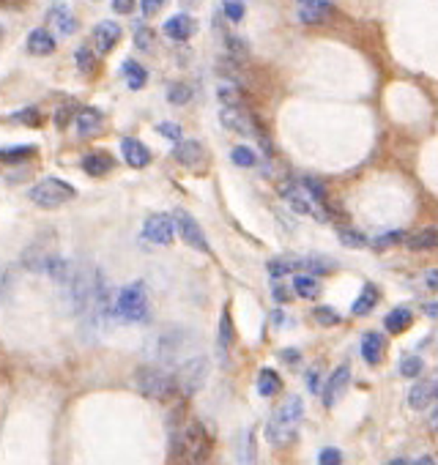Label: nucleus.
<instances>
[{"instance_id":"29","label":"nucleus","mask_w":438,"mask_h":465,"mask_svg":"<svg viewBox=\"0 0 438 465\" xmlns=\"http://www.w3.org/2000/svg\"><path fill=\"white\" fill-rule=\"evenodd\" d=\"M378 288H373V285H367L361 295L354 301V315H367V312H373L375 310V304H378Z\"/></svg>"},{"instance_id":"35","label":"nucleus","mask_w":438,"mask_h":465,"mask_svg":"<svg viewBox=\"0 0 438 465\" xmlns=\"http://www.w3.org/2000/svg\"><path fill=\"white\" fill-rule=\"evenodd\" d=\"M189 98H192V88H189V85H183V82L173 85V88L167 91V101H170V104H176V107L189 104Z\"/></svg>"},{"instance_id":"47","label":"nucleus","mask_w":438,"mask_h":465,"mask_svg":"<svg viewBox=\"0 0 438 465\" xmlns=\"http://www.w3.org/2000/svg\"><path fill=\"white\" fill-rule=\"evenodd\" d=\"M307 389L309 392H318L321 389V369L318 367H312L307 372Z\"/></svg>"},{"instance_id":"18","label":"nucleus","mask_w":438,"mask_h":465,"mask_svg":"<svg viewBox=\"0 0 438 465\" xmlns=\"http://www.w3.org/2000/svg\"><path fill=\"white\" fill-rule=\"evenodd\" d=\"M27 52L30 55H52L55 52V39H52L50 30H44V27H36V30H30V36H27Z\"/></svg>"},{"instance_id":"19","label":"nucleus","mask_w":438,"mask_h":465,"mask_svg":"<svg viewBox=\"0 0 438 465\" xmlns=\"http://www.w3.org/2000/svg\"><path fill=\"white\" fill-rule=\"evenodd\" d=\"M50 23L63 33V36H72L75 30H77V17L72 14V8L69 6H63V3H58V6H52L50 11Z\"/></svg>"},{"instance_id":"46","label":"nucleus","mask_w":438,"mask_h":465,"mask_svg":"<svg viewBox=\"0 0 438 465\" xmlns=\"http://www.w3.org/2000/svg\"><path fill=\"white\" fill-rule=\"evenodd\" d=\"M397 241H403V233H387V236L375 238V249H384V246H392L397 244Z\"/></svg>"},{"instance_id":"15","label":"nucleus","mask_w":438,"mask_h":465,"mask_svg":"<svg viewBox=\"0 0 438 465\" xmlns=\"http://www.w3.org/2000/svg\"><path fill=\"white\" fill-rule=\"evenodd\" d=\"M173 156L179 159L183 167H198V165H203L206 151H203V146H200L198 140H179V143H176V151H173Z\"/></svg>"},{"instance_id":"31","label":"nucleus","mask_w":438,"mask_h":465,"mask_svg":"<svg viewBox=\"0 0 438 465\" xmlns=\"http://www.w3.org/2000/svg\"><path fill=\"white\" fill-rule=\"evenodd\" d=\"M231 159L233 165H238V167H255L258 165V156H255V151L247 146H238L231 151Z\"/></svg>"},{"instance_id":"11","label":"nucleus","mask_w":438,"mask_h":465,"mask_svg":"<svg viewBox=\"0 0 438 465\" xmlns=\"http://www.w3.org/2000/svg\"><path fill=\"white\" fill-rule=\"evenodd\" d=\"M283 197L296 214H318V203L309 197V192L302 184H288L283 186Z\"/></svg>"},{"instance_id":"48","label":"nucleus","mask_w":438,"mask_h":465,"mask_svg":"<svg viewBox=\"0 0 438 465\" xmlns=\"http://www.w3.org/2000/svg\"><path fill=\"white\" fill-rule=\"evenodd\" d=\"M140 6H143V14L148 17V14H154L165 6V0H140Z\"/></svg>"},{"instance_id":"27","label":"nucleus","mask_w":438,"mask_h":465,"mask_svg":"<svg viewBox=\"0 0 438 465\" xmlns=\"http://www.w3.org/2000/svg\"><path fill=\"white\" fill-rule=\"evenodd\" d=\"M293 291L302 298H315V295H321V279L312 276V274H299L293 279Z\"/></svg>"},{"instance_id":"40","label":"nucleus","mask_w":438,"mask_h":465,"mask_svg":"<svg viewBox=\"0 0 438 465\" xmlns=\"http://www.w3.org/2000/svg\"><path fill=\"white\" fill-rule=\"evenodd\" d=\"M219 101L225 104V107H233V104H241V94H238V88H233V85H219Z\"/></svg>"},{"instance_id":"49","label":"nucleus","mask_w":438,"mask_h":465,"mask_svg":"<svg viewBox=\"0 0 438 465\" xmlns=\"http://www.w3.org/2000/svg\"><path fill=\"white\" fill-rule=\"evenodd\" d=\"M112 8L118 14H131L134 11V0H112Z\"/></svg>"},{"instance_id":"24","label":"nucleus","mask_w":438,"mask_h":465,"mask_svg":"<svg viewBox=\"0 0 438 465\" xmlns=\"http://www.w3.org/2000/svg\"><path fill=\"white\" fill-rule=\"evenodd\" d=\"M438 244V233L433 227H422L419 233H413L411 238H408V249L411 252H430V249H436Z\"/></svg>"},{"instance_id":"14","label":"nucleus","mask_w":438,"mask_h":465,"mask_svg":"<svg viewBox=\"0 0 438 465\" xmlns=\"http://www.w3.org/2000/svg\"><path fill=\"white\" fill-rule=\"evenodd\" d=\"M436 392H438L436 378L419 381L411 392H408V405H411L413 411H425V408H430V405L436 402Z\"/></svg>"},{"instance_id":"1","label":"nucleus","mask_w":438,"mask_h":465,"mask_svg":"<svg viewBox=\"0 0 438 465\" xmlns=\"http://www.w3.org/2000/svg\"><path fill=\"white\" fill-rule=\"evenodd\" d=\"M192 334L186 329H179V326H170V329H162L156 331L154 337L146 345V353L148 359H154L159 364H176L179 359H186L189 350H192Z\"/></svg>"},{"instance_id":"45","label":"nucleus","mask_w":438,"mask_h":465,"mask_svg":"<svg viewBox=\"0 0 438 465\" xmlns=\"http://www.w3.org/2000/svg\"><path fill=\"white\" fill-rule=\"evenodd\" d=\"M318 463L321 465H337V463H342V454H340L337 449H323V452L318 454Z\"/></svg>"},{"instance_id":"41","label":"nucleus","mask_w":438,"mask_h":465,"mask_svg":"<svg viewBox=\"0 0 438 465\" xmlns=\"http://www.w3.org/2000/svg\"><path fill=\"white\" fill-rule=\"evenodd\" d=\"M75 58H77V66L82 74L94 72V58H91V49L88 47H79L77 52H75Z\"/></svg>"},{"instance_id":"51","label":"nucleus","mask_w":438,"mask_h":465,"mask_svg":"<svg viewBox=\"0 0 438 465\" xmlns=\"http://www.w3.org/2000/svg\"><path fill=\"white\" fill-rule=\"evenodd\" d=\"M274 298H277V301H288V298H290V293H288V288H283V285H277V288H274Z\"/></svg>"},{"instance_id":"52","label":"nucleus","mask_w":438,"mask_h":465,"mask_svg":"<svg viewBox=\"0 0 438 465\" xmlns=\"http://www.w3.org/2000/svg\"><path fill=\"white\" fill-rule=\"evenodd\" d=\"M425 282H427V288H430V293H436V271H427V276H425Z\"/></svg>"},{"instance_id":"39","label":"nucleus","mask_w":438,"mask_h":465,"mask_svg":"<svg viewBox=\"0 0 438 465\" xmlns=\"http://www.w3.org/2000/svg\"><path fill=\"white\" fill-rule=\"evenodd\" d=\"M312 315H315V320L321 326H337L340 323V315H337V310H332V307H318Z\"/></svg>"},{"instance_id":"54","label":"nucleus","mask_w":438,"mask_h":465,"mask_svg":"<svg viewBox=\"0 0 438 465\" xmlns=\"http://www.w3.org/2000/svg\"><path fill=\"white\" fill-rule=\"evenodd\" d=\"M425 312H427V318H436L438 307H436V304H427V307H425Z\"/></svg>"},{"instance_id":"53","label":"nucleus","mask_w":438,"mask_h":465,"mask_svg":"<svg viewBox=\"0 0 438 465\" xmlns=\"http://www.w3.org/2000/svg\"><path fill=\"white\" fill-rule=\"evenodd\" d=\"M283 359L290 362V364H296V362H299V350H283Z\"/></svg>"},{"instance_id":"55","label":"nucleus","mask_w":438,"mask_h":465,"mask_svg":"<svg viewBox=\"0 0 438 465\" xmlns=\"http://www.w3.org/2000/svg\"><path fill=\"white\" fill-rule=\"evenodd\" d=\"M3 291H6V271L0 269V295H3Z\"/></svg>"},{"instance_id":"3","label":"nucleus","mask_w":438,"mask_h":465,"mask_svg":"<svg viewBox=\"0 0 438 465\" xmlns=\"http://www.w3.org/2000/svg\"><path fill=\"white\" fill-rule=\"evenodd\" d=\"M112 318L124 320V323H146L151 315V304H148V288L146 282H131L121 293L115 295L112 304Z\"/></svg>"},{"instance_id":"34","label":"nucleus","mask_w":438,"mask_h":465,"mask_svg":"<svg viewBox=\"0 0 438 465\" xmlns=\"http://www.w3.org/2000/svg\"><path fill=\"white\" fill-rule=\"evenodd\" d=\"M422 367H425V362L419 356H403L400 359V375L403 378H419Z\"/></svg>"},{"instance_id":"26","label":"nucleus","mask_w":438,"mask_h":465,"mask_svg":"<svg viewBox=\"0 0 438 465\" xmlns=\"http://www.w3.org/2000/svg\"><path fill=\"white\" fill-rule=\"evenodd\" d=\"M82 170L88 172V175H107V172L112 170V159L107 153H88L82 159Z\"/></svg>"},{"instance_id":"43","label":"nucleus","mask_w":438,"mask_h":465,"mask_svg":"<svg viewBox=\"0 0 438 465\" xmlns=\"http://www.w3.org/2000/svg\"><path fill=\"white\" fill-rule=\"evenodd\" d=\"M340 241L345 246H367V238L361 233H351V230H340Z\"/></svg>"},{"instance_id":"28","label":"nucleus","mask_w":438,"mask_h":465,"mask_svg":"<svg viewBox=\"0 0 438 465\" xmlns=\"http://www.w3.org/2000/svg\"><path fill=\"white\" fill-rule=\"evenodd\" d=\"M283 389V381H280V375L274 372L271 367L260 369L258 372V392L263 397H274V394Z\"/></svg>"},{"instance_id":"12","label":"nucleus","mask_w":438,"mask_h":465,"mask_svg":"<svg viewBox=\"0 0 438 465\" xmlns=\"http://www.w3.org/2000/svg\"><path fill=\"white\" fill-rule=\"evenodd\" d=\"M94 49L104 55V52H110V49L118 44V39H121V25H115L112 20H104L94 27Z\"/></svg>"},{"instance_id":"38","label":"nucleus","mask_w":438,"mask_h":465,"mask_svg":"<svg viewBox=\"0 0 438 465\" xmlns=\"http://www.w3.org/2000/svg\"><path fill=\"white\" fill-rule=\"evenodd\" d=\"M266 269H269L271 276H285V274L293 271V257H277V260H269Z\"/></svg>"},{"instance_id":"7","label":"nucleus","mask_w":438,"mask_h":465,"mask_svg":"<svg viewBox=\"0 0 438 465\" xmlns=\"http://www.w3.org/2000/svg\"><path fill=\"white\" fill-rule=\"evenodd\" d=\"M173 222H176L179 236L192 246V249H198V252H211V244H208L206 233L200 230V224H198V219H195L192 214H186L183 208H179V211L173 214Z\"/></svg>"},{"instance_id":"17","label":"nucleus","mask_w":438,"mask_h":465,"mask_svg":"<svg viewBox=\"0 0 438 465\" xmlns=\"http://www.w3.org/2000/svg\"><path fill=\"white\" fill-rule=\"evenodd\" d=\"M121 153H124L127 165H131V167H146L151 162V151L143 146L140 140H134V137L121 140Z\"/></svg>"},{"instance_id":"8","label":"nucleus","mask_w":438,"mask_h":465,"mask_svg":"<svg viewBox=\"0 0 438 465\" xmlns=\"http://www.w3.org/2000/svg\"><path fill=\"white\" fill-rule=\"evenodd\" d=\"M143 236H146L151 244L167 246L173 241V236H176V222H173L170 214H154V217H148V222H146Z\"/></svg>"},{"instance_id":"44","label":"nucleus","mask_w":438,"mask_h":465,"mask_svg":"<svg viewBox=\"0 0 438 465\" xmlns=\"http://www.w3.org/2000/svg\"><path fill=\"white\" fill-rule=\"evenodd\" d=\"M33 153H36L33 148H11V151H3V159L20 162V159H27V156H33Z\"/></svg>"},{"instance_id":"23","label":"nucleus","mask_w":438,"mask_h":465,"mask_svg":"<svg viewBox=\"0 0 438 465\" xmlns=\"http://www.w3.org/2000/svg\"><path fill=\"white\" fill-rule=\"evenodd\" d=\"M337 263L329 257H293V271H309V274H329Z\"/></svg>"},{"instance_id":"10","label":"nucleus","mask_w":438,"mask_h":465,"mask_svg":"<svg viewBox=\"0 0 438 465\" xmlns=\"http://www.w3.org/2000/svg\"><path fill=\"white\" fill-rule=\"evenodd\" d=\"M348 386H351V369L342 364V367H337L335 372H332V378L326 381V392H323V405H326V408L337 405V402L342 400V394L348 392Z\"/></svg>"},{"instance_id":"36","label":"nucleus","mask_w":438,"mask_h":465,"mask_svg":"<svg viewBox=\"0 0 438 465\" xmlns=\"http://www.w3.org/2000/svg\"><path fill=\"white\" fill-rule=\"evenodd\" d=\"M302 186L309 192V197L318 203V205H323L326 203V189L321 186V181H315V178H302Z\"/></svg>"},{"instance_id":"22","label":"nucleus","mask_w":438,"mask_h":465,"mask_svg":"<svg viewBox=\"0 0 438 465\" xmlns=\"http://www.w3.org/2000/svg\"><path fill=\"white\" fill-rule=\"evenodd\" d=\"M75 121H77V132L82 137H91V134L102 132V113L99 110H82Z\"/></svg>"},{"instance_id":"20","label":"nucleus","mask_w":438,"mask_h":465,"mask_svg":"<svg viewBox=\"0 0 438 465\" xmlns=\"http://www.w3.org/2000/svg\"><path fill=\"white\" fill-rule=\"evenodd\" d=\"M121 77L127 79V85H129L131 91H140V88H146V82H148L146 66H140L137 60H127V63L121 66Z\"/></svg>"},{"instance_id":"33","label":"nucleus","mask_w":438,"mask_h":465,"mask_svg":"<svg viewBox=\"0 0 438 465\" xmlns=\"http://www.w3.org/2000/svg\"><path fill=\"white\" fill-rule=\"evenodd\" d=\"M225 44H228V52H231V58L233 60H247L250 58V47H247V42L244 39H238V36H228L225 39Z\"/></svg>"},{"instance_id":"13","label":"nucleus","mask_w":438,"mask_h":465,"mask_svg":"<svg viewBox=\"0 0 438 465\" xmlns=\"http://www.w3.org/2000/svg\"><path fill=\"white\" fill-rule=\"evenodd\" d=\"M332 3L329 0H299V20L304 25H321L329 20Z\"/></svg>"},{"instance_id":"21","label":"nucleus","mask_w":438,"mask_h":465,"mask_svg":"<svg viewBox=\"0 0 438 465\" xmlns=\"http://www.w3.org/2000/svg\"><path fill=\"white\" fill-rule=\"evenodd\" d=\"M361 356H364L367 364H378L381 362V356H384V340H381V334H375V331L364 334V340H361Z\"/></svg>"},{"instance_id":"50","label":"nucleus","mask_w":438,"mask_h":465,"mask_svg":"<svg viewBox=\"0 0 438 465\" xmlns=\"http://www.w3.org/2000/svg\"><path fill=\"white\" fill-rule=\"evenodd\" d=\"M14 118L22 121V123H33V126H36V123H39V113H36V110H25V113H17Z\"/></svg>"},{"instance_id":"16","label":"nucleus","mask_w":438,"mask_h":465,"mask_svg":"<svg viewBox=\"0 0 438 465\" xmlns=\"http://www.w3.org/2000/svg\"><path fill=\"white\" fill-rule=\"evenodd\" d=\"M162 30H165V36H167V39L186 42V39L198 30V25H195V20H192L189 14H176V17H170L167 23L162 25Z\"/></svg>"},{"instance_id":"2","label":"nucleus","mask_w":438,"mask_h":465,"mask_svg":"<svg viewBox=\"0 0 438 465\" xmlns=\"http://www.w3.org/2000/svg\"><path fill=\"white\" fill-rule=\"evenodd\" d=\"M302 414H304V405H302L299 397L285 400L283 405L274 411V416L269 419V424H266V441L271 446H288L296 438Z\"/></svg>"},{"instance_id":"6","label":"nucleus","mask_w":438,"mask_h":465,"mask_svg":"<svg viewBox=\"0 0 438 465\" xmlns=\"http://www.w3.org/2000/svg\"><path fill=\"white\" fill-rule=\"evenodd\" d=\"M75 197V186L60 178H44L30 189V200L41 208H58Z\"/></svg>"},{"instance_id":"42","label":"nucleus","mask_w":438,"mask_h":465,"mask_svg":"<svg viewBox=\"0 0 438 465\" xmlns=\"http://www.w3.org/2000/svg\"><path fill=\"white\" fill-rule=\"evenodd\" d=\"M156 132H159V134H165V137H167V140H173V143H179L181 140V126L179 123L162 121L159 126H156Z\"/></svg>"},{"instance_id":"5","label":"nucleus","mask_w":438,"mask_h":465,"mask_svg":"<svg viewBox=\"0 0 438 465\" xmlns=\"http://www.w3.org/2000/svg\"><path fill=\"white\" fill-rule=\"evenodd\" d=\"M208 369H211V364H208V359L203 353L183 359L176 378H173L176 381V392H181L183 397H192L195 392H200L208 378Z\"/></svg>"},{"instance_id":"32","label":"nucleus","mask_w":438,"mask_h":465,"mask_svg":"<svg viewBox=\"0 0 438 465\" xmlns=\"http://www.w3.org/2000/svg\"><path fill=\"white\" fill-rule=\"evenodd\" d=\"M134 47L140 52H151L154 49V30L146 25H137L134 27Z\"/></svg>"},{"instance_id":"25","label":"nucleus","mask_w":438,"mask_h":465,"mask_svg":"<svg viewBox=\"0 0 438 465\" xmlns=\"http://www.w3.org/2000/svg\"><path fill=\"white\" fill-rule=\"evenodd\" d=\"M411 310H406V307H400V310H392L387 318H384V326H387V331L392 334H403L408 326H411Z\"/></svg>"},{"instance_id":"37","label":"nucleus","mask_w":438,"mask_h":465,"mask_svg":"<svg viewBox=\"0 0 438 465\" xmlns=\"http://www.w3.org/2000/svg\"><path fill=\"white\" fill-rule=\"evenodd\" d=\"M222 11H225V17H228L231 23H241L247 8H244L241 0H225V3H222Z\"/></svg>"},{"instance_id":"30","label":"nucleus","mask_w":438,"mask_h":465,"mask_svg":"<svg viewBox=\"0 0 438 465\" xmlns=\"http://www.w3.org/2000/svg\"><path fill=\"white\" fill-rule=\"evenodd\" d=\"M233 320H231V312L225 310L222 312V318H219V350L222 353H228L231 350V345H233Z\"/></svg>"},{"instance_id":"9","label":"nucleus","mask_w":438,"mask_h":465,"mask_svg":"<svg viewBox=\"0 0 438 465\" xmlns=\"http://www.w3.org/2000/svg\"><path fill=\"white\" fill-rule=\"evenodd\" d=\"M219 121L225 129H231L236 134H255V118L244 110V104H233V107H222L219 113Z\"/></svg>"},{"instance_id":"4","label":"nucleus","mask_w":438,"mask_h":465,"mask_svg":"<svg viewBox=\"0 0 438 465\" xmlns=\"http://www.w3.org/2000/svg\"><path fill=\"white\" fill-rule=\"evenodd\" d=\"M134 386L137 392L148 400H156V402H165L176 394V381L167 369L162 367H140L134 372Z\"/></svg>"}]
</instances>
